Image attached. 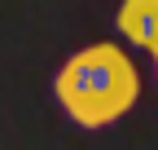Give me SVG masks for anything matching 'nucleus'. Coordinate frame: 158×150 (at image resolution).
Returning <instances> with one entry per match:
<instances>
[{"label": "nucleus", "instance_id": "2", "mask_svg": "<svg viewBox=\"0 0 158 150\" xmlns=\"http://www.w3.org/2000/svg\"><path fill=\"white\" fill-rule=\"evenodd\" d=\"M118 31L136 49H149L158 40V0H123L118 5Z\"/></svg>", "mask_w": 158, "mask_h": 150}, {"label": "nucleus", "instance_id": "3", "mask_svg": "<svg viewBox=\"0 0 158 150\" xmlns=\"http://www.w3.org/2000/svg\"><path fill=\"white\" fill-rule=\"evenodd\" d=\"M149 53H154V62H158V40H154V44H149Z\"/></svg>", "mask_w": 158, "mask_h": 150}, {"label": "nucleus", "instance_id": "1", "mask_svg": "<svg viewBox=\"0 0 158 150\" xmlns=\"http://www.w3.org/2000/svg\"><path fill=\"white\" fill-rule=\"evenodd\" d=\"M136 97H141V71L110 40L70 53L57 71V102L79 128H106L123 119Z\"/></svg>", "mask_w": 158, "mask_h": 150}]
</instances>
